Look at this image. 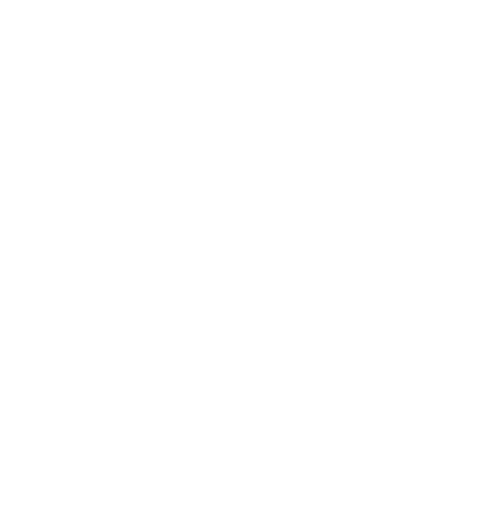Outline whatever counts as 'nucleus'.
<instances>
[]
</instances>
